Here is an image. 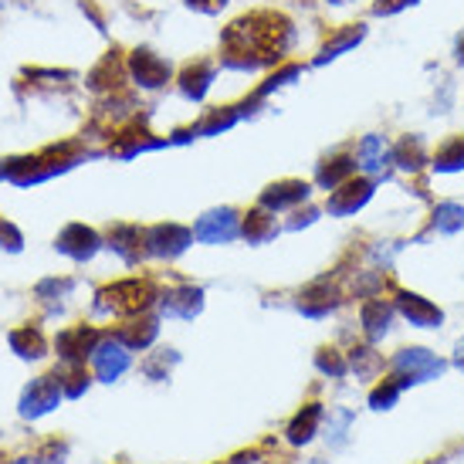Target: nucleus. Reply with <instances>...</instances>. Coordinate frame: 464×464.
<instances>
[{
  "label": "nucleus",
  "mask_w": 464,
  "mask_h": 464,
  "mask_svg": "<svg viewBox=\"0 0 464 464\" xmlns=\"http://www.w3.org/2000/svg\"><path fill=\"white\" fill-rule=\"evenodd\" d=\"M62 380L58 376H41L34 380L31 387L24 390V397H21V417H41V413H48L58 407V400H62Z\"/></svg>",
  "instance_id": "1"
},
{
  "label": "nucleus",
  "mask_w": 464,
  "mask_h": 464,
  "mask_svg": "<svg viewBox=\"0 0 464 464\" xmlns=\"http://www.w3.org/2000/svg\"><path fill=\"white\" fill-rule=\"evenodd\" d=\"M102 309H116V312H140L150 305V298H153V285L150 282H122L116 288H105L102 292Z\"/></svg>",
  "instance_id": "2"
},
{
  "label": "nucleus",
  "mask_w": 464,
  "mask_h": 464,
  "mask_svg": "<svg viewBox=\"0 0 464 464\" xmlns=\"http://www.w3.org/2000/svg\"><path fill=\"white\" fill-rule=\"evenodd\" d=\"M393 366H397V376H403L407 383L430 380V376H438L444 370V362L434 353H427V349H403V353H397Z\"/></svg>",
  "instance_id": "3"
},
{
  "label": "nucleus",
  "mask_w": 464,
  "mask_h": 464,
  "mask_svg": "<svg viewBox=\"0 0 464 464\" xmlns=\"http://www.w3.org/2000/svg\"><path fill=\"white\" fill-rule=\"evenodd\" d=\"M370 197H373V183L370 180H346L339 190H333L325 207H329V214H335V218H346V214H356Z\"/></svg>",
  "instance_id": "4"
},
{
  "label": "nucleus",
  "mask_w": 464,
  "mask_h": 464,
  "mask_svg": "<svg viewBox=\"0 0 464 464\" xmlns=\"http://www.w3.org/2000/svg\"><path fill=\"white\" fill-rule=\"evenodd\" d=\"M92 360H95V373L112 383L116 376L126 373V366H130V353L119 346V343H102V346H95Z\"/></svg>",
  "instance_id": "5"
},
{
  "label": "nucleus",
  "mask_w": 464,
  "mask_h": 464,
  "mask_svg": "<svg viewBox=\"0 0 464 464\" xmlns=\"http://www.w3.org/2000/svg\"><path fill=\"white\" fill-rule=\"evenodd\" d=\"M397 309L403 312V319L411 325H420V329H430V325L440 323V309L438 305H430L427 298L420 295H411V292H403L397 298Z\"/></svg>",
  "instance_id": "6"
},
{
  "label": "nucleus",
  "mask_w": 464,
  "mask_h": 464,
  "mask_svg": "<svg viewBox=\"0 0 464 464\" xmlns=\"http://www.w3.org/2000/svg\"><path fill=\"white\" fill-rule=\"evenodd\" d=\"M234 234H237L234 210H214V214L200 218V224H197V237L200 241H231Z\"/></svg>",
  "instance_id": "7"
},
{
  "label": "nucleus",
  "mask_w": 464,
  "mask_h": 464,
  "mask_svg": "<svg viewBox=\"0 0 464 464\" xmlns=\"http://www.w3.org/2000/svg\"><path fill=\"white\" fill-rule=\"evenodd\" d=\"M190 241V231H183L177 224H169V227H156L150 234V247H153L156 255H180L183 247Z\"/></svg>",
  "instance_id": "8"
},
{
  "label": "nucleus",
  "mask_w": 464,
  "mask_h": 464,
  "mask_svg": "<svg viewBox=\"0 0 464 464\" xmlns=\"http://www.w3.org/2000/svg\"><path fill=\"white\" fill-rule=\"evenodd\" d=\"M390 319H393V309H390L383 298H370V302L362 305V325H366L370 339H380V335H387Z\"/></svg>",
  "instance_id": "9"
},
{
  "label": "nucleus",
  "mask_w": 464,
  "mask_h": 464,
  "mask_svg": "<svg viewBox=\"0 0 464 464\" xmlns=\"http://www.w3.org/2000/svg\"><path fill=\"white\" fill-rule=\"evenodd\" d=\"M390 150L387 142H383V136H366V140L360 142V163L362 169H370V173H380V169L390 167Z\"/></svg>",
  "instance_id": "10"
},
{
  "label": "nucleus",
  "mask_w": 464,
  "mask_h": 464,
  "mask_svg": "<svg viewBox=\"0 0 464 464\" xmlns=\"http://www.w3.org/2000/svg\"><path fill=\"white\" fill-rule=\"evenodd\" d=\"M319 420H323V407H319V403H309V407L292 420V427H288V440H292V444L312 440V434L319 430Z\"/></svg>",
  "instance_id": "11"
},
{
  "label": "nucleus",
  "mask_w": 464,
  "mask_h": 464,
  "mask_svg": "<svg viewBox=\"0 0 464 464\" xmlns=\"http://www.w3.org/2000/svg\"><path fill=\"white\" fill-rule=\"evenodd\" d=\"M309 197V187L298 180H288V183H278V187H271L268 194H265V207H292L298 200H305Z\"/></svg>",
  "instance_id": "12"
},
{
  "label": "nucleus",
  "mask_w": 464,
  "mask_h": 464,
  "mask_svg": "<svg viewBox=\"0 0 464 464\" xmlns=\"http://www.w3.org/2000/svg\"><path fill=\"white\" fill-rule=\"evenodd\" d=\"M434 169L440 173H454V169H464V136H454L434 153Z\"/></svg>",
  "instance_id": "13"
},
{
  "label": "nucleus",
  "mask_w": 464,
  "mask_h": 464,
  "mask_svg": "<svg viewBox=\"0 0 464 464\" xmlns=\"http://www.w3.org/2000/svg\"><path fill=\"white\" fill-rule=\"evenodd\" d=\"M58 247H62V251H68L72 258H89L92 251H95V234L85 231V227H68Z\"/></svg>",
  "instance_id": "14"
},
{
  "label": "nucleus",
  "mask_w": 464,
  "mask_h": 464,
  "mask_svg": "<svg viewBox=\"0 0 464 464\" xmlns=\"http://www.w3.org/2000/svg\"><path fill=\"white\" fill-rule=\"evenodd\" d=\"M95 346V335L85 333V329H75V333H65L58 339V349L65 360H85V353H92Z\"/></svg>",
  "instance_id": "15"
},
{
  "label": "nucleus",
  "mask_w": 464,
  "mask_h": 464,
  "mask_svg": "<svg viewBox=\"0 0 464 464\" xmlns=\"http://www.w3.org/2000/svg\"><path fill=\"white\" fill-rule=\"evenodd\" d=\"M393 163H397L400 169H420V163H424V146H420V140L417 136H411V140H403L393 150Z\"/></svg>",
  "instance_id": "16"
},
{
  "label": "nucleus",
  "mask_w": 464,
  "mask_h": 464,
  "mask_svg": "<svg viewBox=\"0 0 464 464\" xmlns=\"http://www.w3.org/2000/svg\"><path fill=\"white\" fill-rule=\"evenodd\" d=\"M353 169H356V163H353L349 156H335L333 167H329V163L323 167V173H319V183H323V187H329V190H335L339 183H346L349 177H353Z\"/></svg>",
  "instance_id": "17"
},
{
  "label": "nucleus",
  "mask_w": 464,
  "mask_h": 464,
  "mask_svg": "<svg viewBox=\"0 0 464 464\" xmlns=\"http://www.w3.org/2000/svg\"><path fill=\"white\" fill-rule=\"evenodd\" d=\"M163 309L177 312V315H194V312H200V292H197V288H183V292H173V295H167Z\"/></svg>",
  "instance_id": "18"
},
{
  "label": "nucleus",
  "mask_w": 464,
  "mask_h": 464,
  "mask_svg": "<svg viewBox=\"0 0 464 464\" xmlns=\"http://www.w3.org/2000/svg\"><path fill=\"white\" fill-rule=\"evenodd\" d=\"M360 38H362V24H349L346 31H339V34H335V38L329 41V44H325L323 54H319V62H329V58H335L339 52L353 48V44H356Z\"/></svg>",
  "instance_id": "19"
},
{
  "label": "nucleus",
  "mask_w": 464,
  "mask_h": 464,
  "mask_svg": "<svg viewBox=\"0 0 464 464\" xmlns=\"http://www.w3.org/2000/svg\"><path fill=\"white\" fill-rule=\"evenodd\" d=\"M434 227H438V231H448V234H454L458 227H464V207L440 204L438 210H434Z\"/></svg>",
  "instance_id": "20"
},
{
  "label": "nucleus",
  "mask_w": 464,
  "mask_h": 464,
  "mask_svg": "<svg viewBox=\"0 0 464 464\" xmlns=\"http://www.w3.org/2000/svg\"><path fill=\"white\" fill-rule=\"evenodd\" d=\"M403 387H407V380H403V376H393V380H387L383 387H376L373 393H370V403H373L376 411H387L390 403L400 397V390Z\"/></svg>",
  "instance_id": "21"
},
{
  "label": "nucleus",
  "mask_w": 464,
  "mask_h": 464,
  "mask_svg": "<svg viewBox=\"0 0 464 464\" xmlns=\"http://www.w3.org/2000/svg\"><path fill=\"white\" fill-rule=\"evenodd\" d=\"M245 234H247V241H265V237L275 234V220H271L268 214L255 210V214H247V220H245Z\"/></svg>",
  "instance_id": "22"
},
{
  "label": "nucleus",
  "mask_w": 464,
  "mask_h": 464,
  "mask_svg": "<svg viewBox=\"0 0 464 464\" xmlns=\"http://www.w3.org/2000/svg\"><path fill=\"white\" fill-rule=\"evenodd\" d=\"M14 349L21 353V356H31V360H38L41 349H44V339H41V333H31V329H24V333H14Z\"/></svg>",
  "instance_id": "23"
},
{
  "label": "nucleus",
  "mask_w": 464,
  "mask_h": 464,
  "mask_svg": "<svg viewBox=\"0 0 464 464\" xmlns=\"http://www.w3.org/2000/svg\"><path fill=\"white\" fill-rule=\"evenodd\" d=\"M353 370L360 376L376 373V370H380V356H376L373 349H356V353H353Z\"/></svg>",
  "instance_id": "24"
},
{
  "label": "nucleus",
  "mask_w": 464,
  "mask_h": 464,
  "mask_svg": "<svg viewBox=\"0 0 464 464\" xmlns=\"http://www.w3.org/2000/svg\"><path fill=\"white\" fill-rule=\"evenodd\" d=\"M319 370L329 376H343L346 373V362L339 360V353H333V349H323L319 353Z\"/></svg>",
  "instance_id": "25"
},
{
  "label": "nucleus",
  "mask_w": 464,
  "mask_h": 464,
  "mask_svg": "<svg viewBox=\"0 0 464 464\" xmlns=\"http://www.w3.org/2000/svg\"><path fill=\"white\" fill-rule=\"evenodd\" d=\"M62 387H65L68 397H82V390L89 387V380H85L82 373H72V376H68V383L62 380Z\"/></svg>",
  "instance_id": "26"
},
{
  "label": "nucleus",
  "mask_w": 464,
  "mask_h": 464,
  "mask_svg": "<svg viewBox=\"0 0 464 464\" xmlns=\"http://www.w3.org/2000/svg\"><path fill=\"white\" fill-rule=\"evenodd\" d=\"M44 464H65V444H48L44 454H41Z\"/></svg>",
  "instance_id": "27"
},
{
  "label": "nucleus",
  "mask_w": 464,
  "mask_h": 464,
  "mask_svg": "<svg viewBox=\"0 0 464 464\" xmlns=\"http://www.w3.org/2000/svg\"><path fill=\"white\" fill-rule=\"evenodd\" d=\"M407 4H413V0H376L373 11L376 14H397V11H403Z\"/></svg>",
  "instance_id": "28"
},
{
  "label": "nucleus",
  "mask_w": 464,
  "mask_h": 464,
  "mask_svg": "<svg viewBox=\"0 0 464 464\" xmlns=\"http://www.w3.org/2000/svg\"><path fill=\"white\" fill-rule=\"evenodd\" d=\"M454 360H458V366L464 370V339L458 343V353H454Z\"/></svg>",
  "instance_id": "29"
},
{
  "label": "nucleus",
  "mask_w": 464,
  "mask_h": 464,
  "mask_svg": "<svg viewBox=\"0 0 464 464\" xmlns=\"http://www.w3.org/2000/svg\"><path fill=\"white\" fill-rule=\"evenodd\" d=\"M458 52H461V54H458V62L464 65V38H461V44H458Z\"/></svg>",
  "instance_id": "30"
},
{
  "label": "nucleus",
  "mask_w": 464,
  "mask_h": 464,
  "mask_svg": "<svg viewBox=\"0 0 464 464\" xmlns=\"http://www.w3.org/2000/svg\"><path fill=\"white\" fill-rule=\"evenodd\" d=\"M11 464H38V461H31V458H21V461H11Z\"/></svg>",
  "instance_id": "31"
},
{
  "label": "nucleus",
  "mask_w": 464,
  "mask_h": 464,
  "mask_svg": "<svg viewBox=\"0 0 464 464\" xmlns=\"http://www.w3.org/2000/svg\"><path fill=\"white\" fill-rule=\"evenodd\" d=\"M333 4H346V0H333Z\"/></svg>",
  "instance_id": "32"
},
{
  "label": "nucleus",
  "mask_w": 464,
  "mask_h": 464,
  "mask_svg": "<svg viewBox=\"0 0 464 464\" xmlns=\"http://www.w3.org/2000/svg\"><path fill=\"white\" fill-rule=\"evenodd\" d=\"M241 461H245V458H237V461H234V464H241Z\"/></svg>",
  "instance_id": "33"
}]
</instances>
